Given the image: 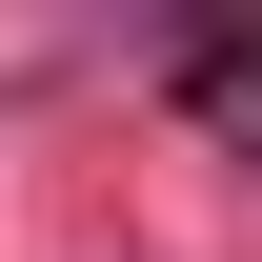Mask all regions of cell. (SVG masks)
Segmentation results:
<instances>
[{
	"instance_id": "obj_1",
	"label": "cell",
	"mask_w": 262,
	"mask_h": 262,
	"mask_svg": "<svg viewBox=\"0 0 262 262\" xmlns=\"http://www.w3.org/2000/svg\"><path fill=\"white\" fill-rule=\"evenodd\" d=\"M182 101L242 141V162H262V40H182Z\"/></svg>"
}]
</instances>
